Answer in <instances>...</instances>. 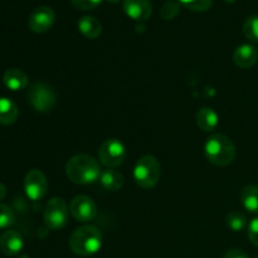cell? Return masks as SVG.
I'll list each match as a JSON object with an SVG mask.
<instances>
[{"instance_id":"6da1fadb","label":"cell","mask_w":258,"mask_h":258,"mask_svg":"<svg viewBox=\"0 0 258 258\" xmlns=\"http://www.w3.org/2000/svg\"><path fill=\"white\" fill-rule=\"evenodd\" d=\"M100 164L93 156L87 154H78L72 156L66 164V175L72 183L86 185L95 183L101 176Z\"/></svg>"},{"instance_id":"7a4b0ae2","label":"cell","mask_w":258,"mask_h":258,"mask_svg":"<svg viewBox=\"0 0 258 258\" xmlns=\"http://www.w3.org/2000/svg\"><path fill=\"white\" fill-rule=\"evenodd\" d=\"M68 243L71 251L77 256H92L102 247V233L97 227L86 224L72 232Z\"/></svg>"},{"instance_id":"3957f363","label":"cell","mask_w":258,"mask_h":258,"mask_svg":"<svg viewBox=\"0 0 258 258\" xmlns=\"http://www.w3.org/2000/svg\"><path fill=\"white\" fill-rule=\"evenodd\" d=\"M204 153L209 163L216 166H228L236 158V146L228 136L223 134H212L207 139Z\"/></svg>"},{"instance_id":"277c9868","label":"cell","mask_w":258,"mask_h":258,"mask_svg":"<svg viewBox=\"0 0 258 258\" xmlns=\"http://www.w3.org/2000/svg\"><path fill=\"white\" fill-rule=\"evenodd\" d=\"M161 176V166L154 155H144L134 168V179L143 189H151L159 183Z\"/></svg>"},{"instance_id":"5b68a950","label":"cell","mask_w":258,"mask_h":258,"mask_svg":"<svg viewBox=\"0 0 258 258\" xmlns=\"http://www.w3.org/2000/svg\"><path fill=\"white\" fill-rule=\"evenodd\" d=\"M28 100L38 112H49L54 108L57 96L49 85L44 82H35L28 90Z\"/></svg>"},{"instance_id":"8992f818","label":"cell","mask_w":258,"mask_h":258,"mask_svg":"<svg viewBox=\"0 0 258 258\" xmlns=\"http://www.w3.org/2000/svg\"><path fill=\"white\" fill-rule=\"evenodd\" d=\"M43 221L47 228L52 231L63 228L68 221V207L63 198H52L45 204Z\"/></svg>"},{"instance_id":"52a82bcc","label":"cell","mask_w":258,"mask_h":258,"mask_svg":"<svg viewBox=\"0 0 258 258\" xmlns=\"http://www.w3.org/2000/svg\"><path fill=\"white\" fill-rule=\"evenodd\" d=\"M98 159L107 169L117 168L126 159L125 145L117 139H107L98 149Z\"/></svg>"},{"instance_id":"ba28073f","label":"cell","mask_w":258,"mask_h":258,"mask_svg":"<svg viewBox=\"0 0 258 258\" xmlns=\"http://www.w3.org/2000/svg\"><path fill=\"white\" fill-rule=\"evenodd\" d=\"M70 213L76 221L87 223L93 221L97 216V206L92 198L87 196H77L71 201Z\"/></svg>"},{"instance_id":"9c48e42d","label":"cell","mask_w":258,"mask_h":258,"mask_svg":"<svg viewBox=\"0 0 258 258\" xmlns=\"http://www.w3.org/2000/svg\"><path fill=\"white\" fill-rule=\"evenodd\" d=\"M25 194L32 201H40L48 191V180L42 170L32 169L24 178Z\"/></svg>"},{"instance_id":"30bf717a","label":"cell","mask_w":258,"mask_h":258,"mask_svg":"<svg viewBox=\"0 0 258 258\" xmlns=\"http://www.w3.org/2000/svg\"><path fill=\"white\" fill-rule=\"evenodd\" d=\"M55 22V14L52 8L49 7H38L30 14L28 25L32 32L42 34V33L48 32L53 27Z\"/></svg>"},{"instance_id":"8fae6325","label":"cell","mask_w":258,"mask_h":258,"mask_svg":"<svg viewBox=\"0 0 258 258\" xmlns=\"http://www.w3.org/2000/svg\"><path fill=\"white\" fill-rule=\"evenodd\" d=\"M122 7L126 15L136 22H144L153 14L150 0H123Z\"/></svg>"},{"instance_id":"7c38bea8","label":"cell","mask_w":258,"mask_h":258,"mask_svg":"<svg viewBox=\"0 0 258 258\" xmlns=\"http://www.w3.org/2000/svg\"><path fill=\"white\" fill-rule=\"evenodd\" d=\"M24 247V241L19 232L7 231L0 237V249L7 256H17Z\"/></svg>"},{"instance_id":"4fadbf2b","label":"cell","mask_w":258,"mask_h":258,"mask_svg":"<svg viewBox=\"0 0 258 258\" xmlns=\"http://www.w3.org/2000/svg\"><path fill=\"white\" fill-rule=\"evenodd\" d=\"M258 59V50L251 44H242L236 48L233 53V60L239 68H251L256 64Z\"/></svg>"},{"instance_id":"5bb4252c","label":"cell","mask_w":258,"mask_h":258,"mask_svg":"<svg viewBox=\"0 0 258 258\" xmlns=\"http://www.w3.org/2000/svg\"><path fill=\"white\" fill-rule=\"evenodd\" d=\"M5 87L12 91H20L28 86V76L19 68H9L3 75Z\"/></svg>"},{"instance_id":"9a60e30c","label":"cell","mask_w":258,"mask_h":258,"mask_svg":"<svg viewBox=\"0 0 258 258\" xmlns=\"http://www.w3.org/2000/svg\"><path fill=\"white\" fill-rule=\"evenodd\" d=\"M100 183L103 186V189L108 191H117L125 184V178L120 171L115 169H107L101 173Z\"/></svg>"},{"instance_id":"2e32d148","label":"cell","mask_w":258,"mask_h":258,"mask_svg":"<svg viewBox=\"0 0 258 258\" xmlns=\"http://www.w3.org/2000/svg\"><path fill=\"white\" fill-rule=\"evenodd\" d=\"M196 120L198 127L201 130L206 131V133H211V131L216 130V127L218 126V115L211 107H202L197 112Z\"/></svg>"},{"instance_id":"e0dca14e","label":"cell","mask_w":258,"mask_h":258,"mask_svg":"<svg viewBox=\"0 0 258 258\" xmlns=\"http://www.w3.org/2000/svg\"><path fill=\"white\" fill-rule=\"evenodd\" d=\"M78 29L88 39H96L102 33V25L96 18L85 15L78 20Z\"/></svg>"},{"instance_id":"ac0fdd59","label":"cell","mask_w":258,"mask_h":258,"mask_svg":"<svg viewBox=\"0 0 258 258\" xmlns=\"http://www.w3.org/2000/svg\"><path fill=\"white\" fill-rule=\"evenodd\" d=\"M19 111L10 98L0 97V125L9 126L17 121Z\"/></svg>"},{"instance_id":"d6986e66","label":"cell","mask_w":258,"mask_h":258,"mask_svg":"<svg viewBox=\"0 0 258 258\" xmlns=\"http://www.w3.org/2000/svg\"><path fill=\"white\" fill-rule=\"evenodd\" d=\"M241 202L251 213H258V185H247L242 190Z\"/></svg>"},{"instance_id":"ffe728a7","label":"cell","mask_w":258,"mask_h":258,"mask_svg":"<svg viewBox=\"0 0 258 258\" xmlns=\"http://www.w3.org/2000/svg\"><path fill=\"white\" fill-rule=\"evenodd\" d=\"M227 226L229 229L234 232H241L246 228L247 226V219L244 217V214H242L241 212H231V213L227 216Z\"/></svg>"},{"instance_id":"44dd1931","label":"cell","mask_w":258,"mask_h":258,"mask_svg":"<svg viewBox=\"0 0 258 258\" xmlns=\"http://www.w3.org/2000/svg\"><path fill=\"white\" fill-rule=\"evenodd\" d=\"M243 34L251 42L258 43V15L247 18L243 23Z\"/></svg>"},{"instance_id":"7402d4cb","label":"cell","mask_w":258,"mask_h":258,"mask_svg":"<svg viewBox=\"0 0 258 258\" xmlns=\"http://www.w3.org/2000/svg\"><path fill=\"white\" fill-rule=\"evenodd\" d=\"M183 7L186 9L191 10V12H207L212 8L213 0H179Z\"/></svg>"},{"instance_id":"603a6c76","label":"cell","mask_w":258,"mask_h":258,"mask_svg":"<svg viewBox=\"0 0 258 258\" xmlns=\"http://www.w3.org/2000/svg\"><path fill=\"white\" fill-rule=\"evenodd\" d=\"M15 223V214L10 207L0 203V228H8Z\"/></svg>"},{"instance_id":"cb8c5ba5","label":"cell","mask_w":258,"mask_h":258,"mask_svg":"<svg viewBox=\"0 0 258 258\" xmlns=\"http://www.w3.org/2000/svg\"><path fill=\"white\" fill-rule=\"evenodd\" d=\"M180 12V5L176 2H166L163 7L160 8V17L164 20H171L178 17Z\"/></svg>"},{"instance_id":"d4e9b609","label":"cell","mask_w":258,"mask_h":258,"mask_svg":"<svg viewBox=\"0 0 258 258\" xmlns=\"http://www.w3.org/2000/svg\"><path fill=\"white\" fill-rule=\"evenodd\" d=\"M71 2H72L73 7L77 8L78 10L87 12V10L96 9L102 3V0H71Z\"/></svg>"},{"instance_id":"484cf974","label":"cell","mask_w":258,"mask_h":258,"mask_svg":"<svg viewBox=\"0 0 258 258\" xmlns=\"http://www.w3.org/2000/svg\"><path fill=\"white\" fill-rule=\"evenodd\" d=\"M248 238L253 246L258 247V218L252 219L248 224Z\"/></svg>"},{"instance_id":"4316f807","label":"cell","mask_w":258,"mask_h":258,"mask_svg":"<svg viewBox=\"0 0 258 258\" xmlns=\"http://www.w3.org/2000/svg\"><path fill=\"white\" fill-rule=\"evenodd\" d=\"M224 258H248V254H247L243 249L232 248L226 252Z\"/></svg>"},{"instance_id":"83f0119b","label":"cell","mask_w":258,"mask_h":258,"mask_svg":"<svg viewBox=\"0 0 258 258\" xmlns=\"http://www.w3.org/2000/svg\"><path fill=\"white\" fill-rule=\"evenodd\" d=\"M5 196H7V188H5L4 184L0 183V201H3Z\"/></svg>"},{"instance_id":"f1b7e54d","label":"cell","mask_w":258,"mask_h":258,"mask_svg":"<svg viewBox=\"0 0 258 258\" xmlns=\"http://www.w3.org/2000/svg\"><path fill=\"white\" fill-rule=\"evenodd\" d=\"M224 3H228V4H232V3H234L236 2V0H223Z\"/></svg>"},{"instance_id":"f546056e","label":"cell","mask_w":258,"mask_h":258,"mask_svg":"<svg viewBox=\"0 0 258 258\" xmlns=\"http://www.w3.org/2000/svg\"><path fill=\"white\" fill-rule=\"evenodd\" d=\"M17 258H29V257H28L27 254H19Z\"/></svg>"},{"instance_id":"4dcf8cb0","label":"cell","mask_w":258,"mask_h":258,"mask_svg":"<svg viewBox=\"0 0 258 258\" xmlns=\"http://www.w3.org/2000/svg\"><path fill=\"white\" fill-rule=\"evenodd\" d=\"M107 2L113 3V4H116V3H118V2H120V0H107Z\"/></svg>"},{"instance_id":"1f68e13d","label":"cell","mask_w":258,"mask_h":258,"mask_svg":"<svg viewBox=\"0 0 258 258\" xmlns=\"http://www.w3.org/2000/svg\"><path fill=\"white\" fill-rule=\"evenodd\" d=\"M256 258H258V256H257V257H256Z\"/></svg>"}]
</instances>
